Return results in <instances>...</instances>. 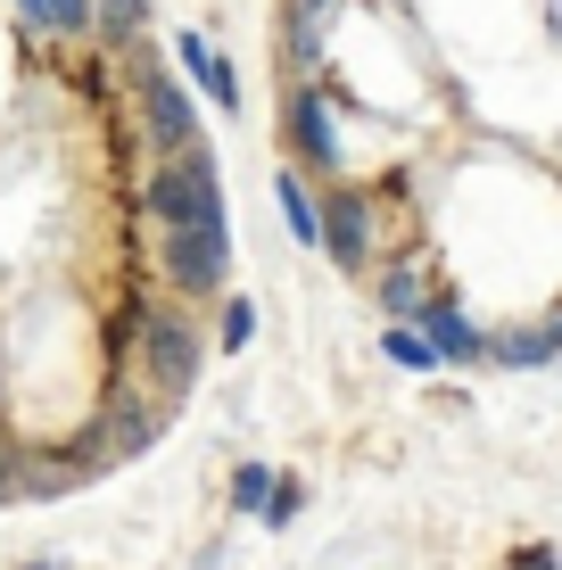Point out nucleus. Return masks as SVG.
<instances>
[{
	"label": "nucleus",
	"instance_id": "2",
	"mask_svg": "<svg viewBox=\"0 0 562 570\" xmlns=\"http://www.w3.org/2000/svg\"><path fill=\"white\" fill-rule=\"evenodd\" d=\"M158 215H166V232L174 224H224V190H216V157L207 149H183L158 174Z\"/></svg>",
	"mask_w": 562,
	"mask_h": 570
},
{
	"label": "nucleus",
	"instance_id": "10",
	"mask_svg": "<svg viewBox=\"0 0 562 570\" xmlns=\"http://www.w3.org/2000/svg\"><path fill=\"white\" fill-rule=\"evenodd\" d=\"M282 207H289V232H298L306 248H323V215H315V199H306L298 174H282Z\"/></svg>",
	"mask_w": 562,
	"mask_h": 570
},
{
	"label": "nucleus",
	"instance_id": "17",
	"mask_svg": "<svg viewBox=\"0 0 562 570\" xmlns=\"http://www.w3.org/2000/svg\"><path fill=\"white\" fill-rule=\"evenodd\" d=\"M50 9H58V26H67V33L91 26V0H50Z\"/></svg>",
	"mask_w": 562,
	"mask_h": 570
},
{
	"label": "nucleus",
	"instance_id": "12",
	"mask_svg": "<svg viewBox=\"0 0 562 570\" xmlns=\"http://www.w3.org/2000/svg\"><path fill=\"white\" fill-rule=\"evenodd\" d=\"M381 306H390V314H422V282H414V273H390V282H381Z\"/></svg>",
	"mask_w": 562,
	"mask_h": 570
},
{
	"label": "nucleus",
	"instance_id": "14",
	"mask_svg": "<svg viewBox=\"0 0 562 570\" xmlns=\"http://www.w3.org/2000/svg\"><path fill=\"white\" fill-rule=\"evenodd\" d=\"M505 570H562V554H554V546H521Z\"/></svg>",
	"mask_w": 562,
	"mask_h": 570
},
{
	"label": "nucleus",
	"instance_id": "16",
	"mask_svg": "<svg viewBox=\"0 0 562 570\" xmlns=\"http://www.w3.org/2000/svg\"><path fill=\"white\" fill-rule=\"evenodd\" d=\"M100 9H108V26H116V33L141 26V0H100Z\"/></svg>",
	"mask_w": 562,
	"mask_h": 570
},
{
	"label": "nucleus",
	"instance_id": "9",
	"mask_svg": "<svg viewBox=\"0 0 562 570\" xmlns=\"http://www.w3.org/2000/svg\"><path fill=\"white\" fill-rule=\"evenodd\" d=\"M315 58H323V9L289 0V67H315Z\"/></svg>",
	"mask_w": 562,
	"mask_h": 570
},
{
	"label": "nucleus",
	"instance_id": "19",
	"mask_svg": "<svg viewBox=\"0 0 562 570\" xmlns=\"http://www.w3.org/2000/svg\"><path fill=\"white\" fill-rule=\"evenodd\" d=\"M17 9H26L33 26H58V9H50V0H17Z\"/></svg>",
	"mask_w": 562,
	"mask_h": 570
},
{
	"label": "nucleus",
	"instance_id": "13",
	"mask_svg": "<svg viewBox=\"0 0 562 570\" xmlns=\"http://www.w3.org/2000/svg\"><path fill=\"white\" fill-rule=\"evenodd\" d=\"M390 356H397V364H431V356H438V347H431V340H422V331H390Z\"/></svg>",
	"mask_w": 562,
	"mask_h": 570
},
{
	"label": "nucleus",
	"instance_id": "6",
	"mask_svg": "<svg viewBox=\"0 0 562 570\" xmlns=\"http://www.w3.org/2000/svg\"><path fill=\"white\" fill-rule=\"evenodd\" d=\"M289 141H298V157H315V166H339V116H332L323 91L289 100Z\"/></svg>",
	"mask_w": 562,
	"mask_h": 570
},
{
	"label": "nucleus",
	"instance_id": "5",
	"mask_svg": "<svg viewBox=\"0 0 562 570\" xmlns=\"http://www.w3.org/2000/svg\"><path fill=\"white\" fill-rule=\"evenodd\" d=\"M141 91H149V132H158V149H166V157L199 149V132H190V100H183V83L149 67V75H141Z\"/></svg>",
	"mask_w": 562,
	"mask_h": 570
},
{
	"label": "nucleus",
	"instance_id": "4",
	"mask_svg": "<svg viewBox=\"0 0 562 570\" xmlns=\"http://www.w3.org/2000/svg\"><path fill=\"white\" fill-rule=\"evenodd\" d=\"M323 248H332L347 273L373 257V207H364V190H332V199H323Z\"/></svg>",
	"mask_w": 562,
	"mask_h": 570
},
{
	"label": "nucleus",
	"instance_id": "20",
	"mask_svg": "<svg viewBox=\"0 0 562 570\" xmlns=\"http://www.w3.org/2000/svg\"><path fill=\"white\" fill-rule=\"evenodd\" d=\"M9 488H17V471H9V455H0V497H9Z\"/></svg>",
	"mask_w": 562,
	"mask_h": 570
},
{
	"label": "nucleus",
	"instance_id": "21",
	"mask_svg": "<svg viewBox=\"0 0 562 570\" xmlns=\"http://www.w3.org/2000/svg\"><path fill=\"white\" fill-rule=\"evenodd\" d=\"M26 570H58V562H26Z\"/></svg>",
	"mask_w": 562,
	"mask_h": 570
},
{
	"label": "nucleus",
	"instance_id": "8",
	"mask_svg": "<svg viewBox=\"0 0 562 570\" xmlns=\"http://www.w3.org/2000/svg\"><path fill=\"white\" fill-rule=\"evenodd\" d=\"M422 340H431L438 356H455V364H472V356H480V340H472V323H463V306H455V298H431V306H422Z\"/></svg>",
	"mask_w": 562,
	"mask_h": 570
},
{
	"label": "nucleus",
	"instance_id": "7",
	"mask_svg": "<svg viewBox=\"0 0 562 570\" xmlns=\"http://www.w3.org/2000/svg\"><path fill=\"white\" fill-rule=\"evenodd\" d=\"M174 58H183V75H190V83H199L216 108H240V83H231V67L216 58V42H207V33H183V42H174Z\"/></svg>",
	"mask_w": 562,
	"mask_h": 570
},
{
	"label": "nucleus",
	"instance_id": "11",
	"mask_svg": "<svg viewBox=\"0 0 562 570\" xmlns=\"http://www.w3.org/2000/svg\"><path fill=\"white\" fill-rule=\"evenodd\" d=\"M274 471H265V463H240V480H231V504H240V513H257V504H274Z\"/></svg>",
	"mask_w": 562,
	"mask_h": 570
},
{
	"label": "nucleus",
	"instance_id": "15",
	"mask_svg": "<svg viewBox=\"0 0 562 570\" xmlns=\"http://www.w3.org/2000/svg\"><path fill=\"white\" fill-rule=\"evenodd\" d=\"M248 314L257 306H224V347H248Z\"/></svg>",
	"mask_w": 562,
	"mask_h": 570
},
{
	"label": "nucleus",
	"instance_id": "3",
	"mask_svg": "<svg viewBox=\"0 0 562 570\" xmlns=\"http://www.w3.org/2000/svg\"><path fill=\"white\" fill-rule=\"evenodd\" d=\"M224 265H231L224 224H174V232H166V273H174V289L207 298V289H224Z\"/></svg>",
	"mask_w": 562,
	"mask_h": 570
},
{
	"label": "nucleus",
	"instance_id": "18",
	"mask_svg": "<svg viewBox=\"0 0 562 570\" xmlns=\"http://www.w3.org/2000/svg\"><path fill=\"white\" fill-rule=\"evenodd\" d=\"M289 513H298V480H282V488H274V513H265V521H274V529H282Z\"/></svg>",
	"mask_w": 562,
	"mask_h": 570
},
{
	"label": "nucleus",
	"instance_id": "22",
	"mask_svg": "<svg viewBox=\"0 0 562 570\" xmlns=\"http://www.w3.org/2000/svg\"><path fill=\"white\" fill-rule=\"evenodd\" d=\"M306 9H332V0H306Z\"/></svg>",
	"mask_w": 562,
	"mask_h": 570
},
{
	"label": "nucleus",
	"instance_id": "1",
	"mask_svg": "<svg viewBox=\"0 0 562 570\" xmlns=\"http://www.w3.org/2000/svg\"><path fill=\"white\" fill-rule=\"evenodd\" d=\"M141 356H149V389L174 405L190 381H199V331H190V314L158 306V314H149V331H141Z\"/></svg>",
	"mask_w": 562,
	"mask_h": 570
}]
</instances>
